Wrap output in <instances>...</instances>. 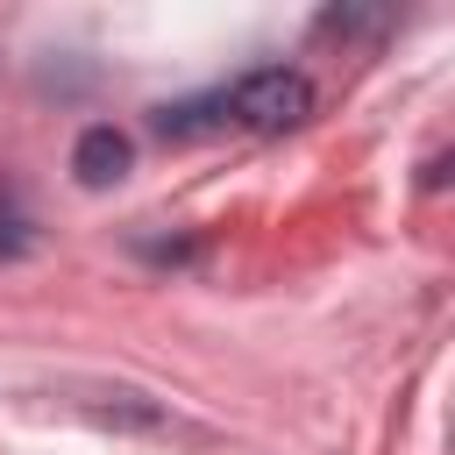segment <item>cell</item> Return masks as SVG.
Returning <instances> with one entry per match:
<instances>
[{"instance_id":"obj_2","label":"cell","mask_w":455,"mask_h":455,"mask_svg":"<svg viewBox=\"0 0 455 455\" xmlns=\"http://www.w3.org/2000/svg\"><path fill=\"white\" fill-rule=\"evenodd\" d=\"M128 164H135V142L114 128V121H92L85 135H78V149H71V171H78V185H121L128 178Z\"/></svg>"},{"instance_id":"obj_3","label":"cell","mask_w":455,"mask_h":455,"mask_svg":"<svg viewBox=\"0 0 455 455\" xmlns=\"http://www.w3.org/2000/svg\"><path fill=\"white\" fill-rule=\"evenodd\" d=\"M228 114H220V92L213 100H185V107H156V135L164 142H185V135H206V128H220Z\"/></svg>"},{"instance_id":"obj_1","label":"cell","mask_w":455,"mask_h":455,"mask_svg":"<svg viewBox=\"0 0 455 455\" xmlns=\"http://www.w3.org/2000/svg\"><path fill=\"white\" fill-rule=\"evenodd\" d=\"M220 114H228L235 128L284 135V128H299V121L313 114V78L291 71V64H256V71H242V78L220 92Z\"/></svg>"},{"instance_id":"obj_4","label":"cell","mask_w":455,"mask_h":455,"mask_svg":"<svg viewBox=\"0 0 455 455\" xmlns=\"http://www.w3.org/2000/svg\"><path fill=\"white\" fill-rule=\"evenodd\" d=\"M36 235H28V213L14 206V192H0V256H21Z\"/></svg>"}]
</instances>
